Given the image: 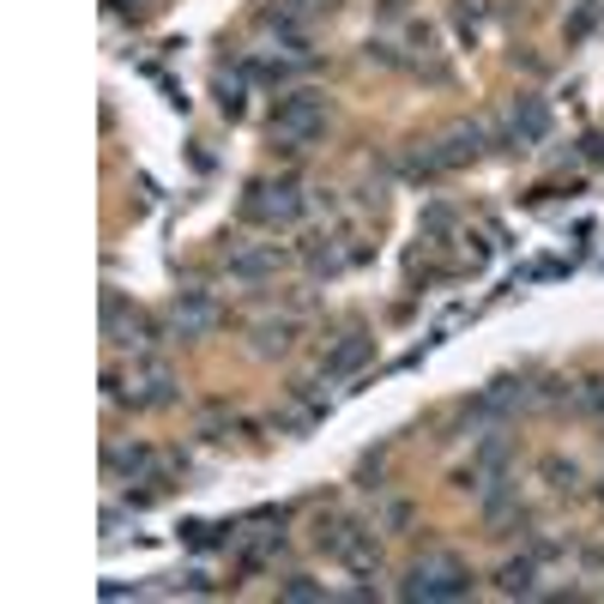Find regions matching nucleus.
I'll return each mask as SVG.
<instances>
[{"label":"nucleus","instance_id":"0eeeda50","mask_svg":"<svg viewBox=\"0 0 604 604\" xmlns=\"http://www.w3.org/2000/svg\"><path fill=\"white\" fill-rule=\"evenodd\" d=\"M369 351H375V345H369V339H363V333H351V339H345V345H339V351H333V363H327V375H351V369H357V363H363V357H369Z\"/></svg>","mask_w":604,"mask_h":604},{"label":"nucleus","instance_id":"1a4fd4ad","mask_svg":"<svg viewBox=\"0 0 604 604\" xmlns=\"http://www.w3.org/2000/svg\"><path fill=\"white\" fill-rule=\"evenodd\" d=\"M502 592H532V563H526V556L502 568Z\"/></svg>","mask_w":604,"mask_h":604},{"label":"nucleus","instance_id":"20e7f679","mask_svg":"<svg viewBox=\"0 0 604 604\" xmlns=\"http://www.w3.org/2000/svg\"><path fill=\"white\" fill-rule=\"evenodd\" d=\"M242 212H249L254 224H290V218L302 212V200H297V188H290V182H278V188L261 182V188L249 194V206H242Z\"/></svg>","mask_w":604,"mask_h":604},{"label":"nucleus","instance_id":"6e6552de","mask_svg":"<svg viewBox=\"0 0 604 604\" xmlns=\"http://www.w3.org/2000/svg\"><path fill=\"white\" fill-rule=\"evenodd\" d=\"M315 13H333V0H278L273 19H290V25H297V19H315Z\"/></svg>","mask_w":604,"mask_h":604},{"label":"nucleus","instance_id":"7ed1b4c3","mask_svg":"<svg viewBox=\"0 0 604 604\" xmlns=\"http://www.w3.org/2000/svg\"><path fill=\"white\" fill-rule=\"evenodd\" d=\"M321 544H327V551H339L345 563L357 568V575H375V568H382V544H375V532L339 526V532H321Z\"/></svg>","mask_w":604,"mask_h":604},{"label":"nucleus","instance_id":"f03ea898","mask_svg":"<svg viewBox=\"0 0 604 604\" xmlns=\"http://www.w3.org/2000/svg\"><path fill=\"white\" fill-rule=\"evenodd\" d=\"M399 592H406V599H466V592H472V575H466L454 556H423Z\"/></svg>","mask_w":604,"mask_h":604},{"label":"nucleus","instance_id":"9d476101","mask_svg":"<svg viewBox=\"0 0 604 604\" xmlns=\"http://www.w3.org/2000/svg\"><path fill=\"white\" fill-rule=\"evenodd\" d=\"M261 351L273 357V351H290V327L278 321V327H261Z\"/></svg>","mask_w":604,"mask_h":604},{"label":"nucleus","instance_id":"9b49d317","mask_svg":"<svg viewBox=\"0 0 604 604\" xmlns=\"http://www.w3.org/2000/svg\"><path fill=\"white\" fill-rule=\"evenodd\" d=\"M285 599H321V587H309V580H290Z\"/></svg>","mask_w":604,"mask_h":604},{"label":"nucleus","instance_id":"423d86ee","mask_svg":"<svg viewBox=\"0 0 604 604\" xmlns=\"http://www.w3.org/2000/svg\"><path fill=\"white\" fill-rule=\"evenodd\" d=\"M539 133H544V104H539V97H526V104H514V140H526V145H532Z\"/></svg>","mask_w":604,"mask_h":604},{"label":"nucleus","instance_id":"39448f33","mask_svg":"<svg viewBox=\"0 0 604 604\" xmlns=\"http://www.w3.org/2000/svg\"><path fill=\"white\" fill-rule=\"evenodd\" d=\"M212 321H218V309L206 297H188V302H176L170 327H176V339H200V333H212Z\"/></svg>","mask_w":604,"mask_h":604},{"label":"nucleus","instance_id":"f257e3e1","mask_svg":"<svg viewBox=\"0 0 604 604\" xmlns=\"http://www.w3.org/2000/svg\"><path fill=\"white\" fill-rule=\"evenodd\" d=\"M321 128H327V104H321L315 92H290L285 104L273 109V140L290 145V152H302Z\"/></svg>","mask_w":604,"mask_h":604},{"label":"nucleus","instance_id":"f8f14e48","mask_svg":"<svg viewBox=\"0 0 604 604\" xmlns=\"http://www.w3.org/2000/svg\"><path fill=\"white\" fill-rule=\"evenodd\" d=\"M587 406H592V411H604V382H592V387H587Z\"/></svg>","mask_w":604,"mask_h":604}]
</instances>
